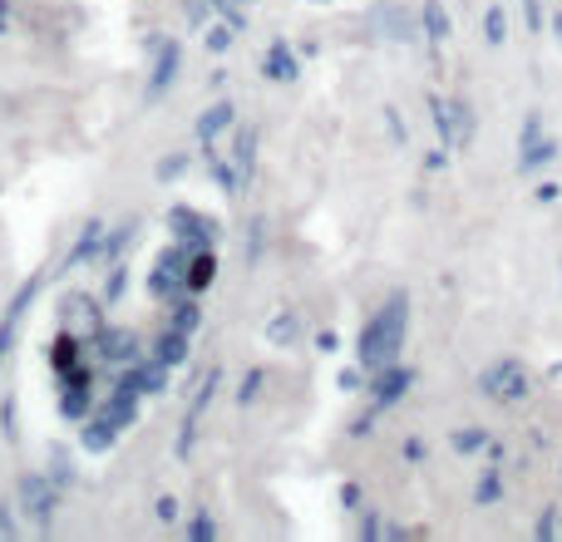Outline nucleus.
<instances>
[{
	"instance_id": "1",
	"label": "nucleus",
	"mask_w": 562,
	"mask_h": 542,
	"mask_svg": "<svg viewBox=\"0 0 562 542\" xmlns=\"http://www.w3.org/2000/svg\"><path fill=\"white\" fill-rule=\"evenodd\" d=\"M400 326H405V301H390V316H380L375 330H370V340H366V360H370V365H380V360L395 355Z\"/></svg>"
},
{
	"instance_id": "2",
	"label": "nucleus",
	"mask_w": 562,
	"mask_h": 542,
	"mask_svg": "<svg viewBox=\"0 0 562 542\" xmlns=\"http://www.w3.org/2000/svg\"><path fill=\"white\" fill-rule=\"evenodd\" d=\"M484 389L498 399V405H518V399L528 395V370L518 365V360H504V365H494L484 375Z\"/></svg>"
},
{
	"instance_id": "3",
	"label": "nucleus",
	"mask_w": 562,
	"mask_h": 542,
	"mask_svg": "<svg viewBox=\"0 0 562 542\" xmlns=\"http://www.w3.org/2000/svg\"><path fill=\"white\" fill-rule=\"evenodd\" d=\"M498 498V478H484V484H479V504H494Z\"/></svg>"
},
{
	"instance_id": "4",
	"label": "nucleus",
	"mask_w": 562,
	"mask_h": 542,
	"mask_svg": "<svg viewBox=\"0 0 562 542\" xmlns=\"http://www.w3.org/2000/svg\"><path fill=\"white\" fill-rule=\"evenodd\" d=\"M488 35H494V39H504V15H498V10H494V15H488Z\"/></svg>"
}]
</instances>
